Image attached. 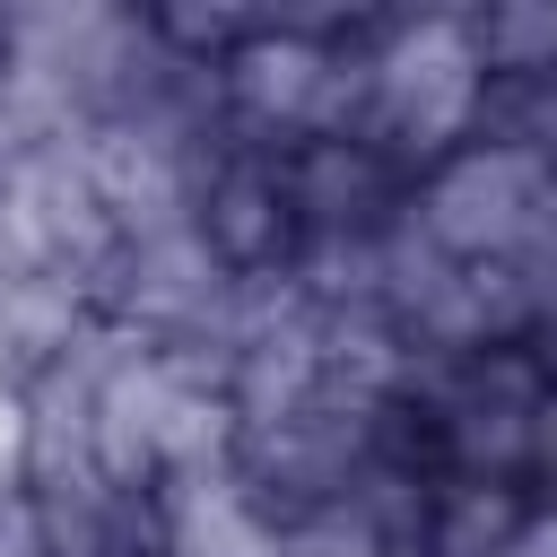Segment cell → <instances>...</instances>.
I'll return each mask as SVG.
<instances>
[{
	"mask_svg": "<svg viewBox=\"0 0 557 557\" xmlns=\"http://www.w3.org/2000/svg\"><path fill=\"white\" fill-rule=\"evenodd\" d=\"M470 104H479V44L453 9H435L383 44V61H374V122L383 131L444 148L470 122Z\"/></svg>",
	"mask_w": 557,
	"mask_h": 557,
	"instance_id": "obj_1",
	"label": "cell"
},
{
	"mask_svg": "<svg viewBox=\"0 0 557 557\" xmlns=\"http://www.w3.org/2000/svg\"><path fill=\"white\" fill-rule=\"evenodd\" d=\"M0 557H44V531L26 505H0Z\"/></svg>",
	"mask_w": 557,
	"mask_h": 557,
	"instance_id": "obj_2",
	"label": "cell"
}]
</instances>
